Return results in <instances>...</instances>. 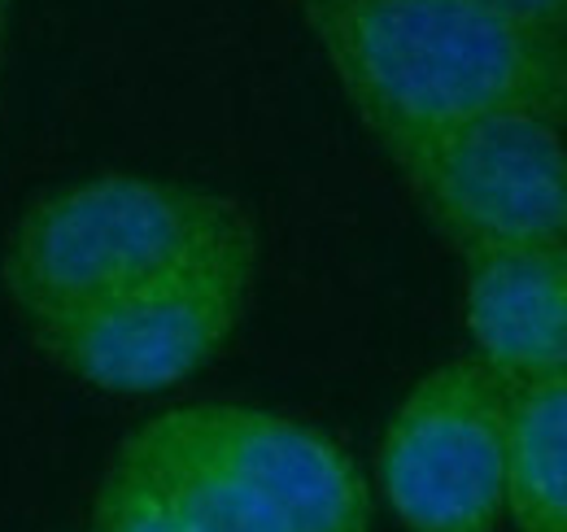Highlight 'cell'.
I'll return each mask as SVG.
<instances>
[{
	"label": "cell",
	"instance_id": "30bf717a",
	"mask_svg": "<svg viewBox=\"0 0 567 532\" xmlns=\"http://www.w3.org/2000/svg\"><path fill=\"white\" fill-rule=\"evenodd\" d=\"M0 13H4V0H0Z\"/></svg>",
	"mask_w": 567,
	"mask_h": 532
},
{
	"label": "cell",
	"instance_id": "5b68a950",
	"mask_svg": "<svg viewBox=\"0 0 567 532\" xmlns=\"http://www.w3.org/2000/svg\"><path fill=\"white\" fill-rule=\"evenodd\" d=\"M458 249L567 241V140L542 114H485L384 149Z\"/></svg>",
	"mask_w": 567,
	"mask_h": 532
},
{
	"label": "cell",
	"instance_id": "3957f363",
	"mask_svg": "<svg viewBox=\"0 0 567 532\" xmlns=\"http://www.w3.org/2000/svg\"><path fill=\"white\" fill-rule=\"evenodd\" d=\"M240 232H254L240 201L144 175H101L22 209L0 279L27 328H40Z\"/></svg>",
	"mask_w": 567,
	"mask_h": 532
},
{
	"label": "cell",
	"instance_id": "ba28073f",
	"mask_svg": "<svg viewBox=\"0 0 567 532\" xmlns=\"http://www.w3.org/2000/svg\"><path fill=\"white\" fill-rule=\"evenodd\" d=\"M506 520L567 532V371L506 398Z\"/></svg>",
	"mask_w": 567,
	"mask_h": 532
},
{
	"label": "cell",
	"instance_id": "7a4b0ae2",
	"mask_svg": "<svg viewBox=\"0 0 567 532\" xmlns=\"http://www.w3.org/2000/svg\"><path fill=\"white\" fill-rule=\"evenodd\" d=\"M297 13L380 149L485 114L567 127V53L489 0H297Z\"/></svg>",
	"mask_w": 567,
	"mask_h": 532
},
{
	"label": "cell",
	"instance_id": "277c9868",
	"mask_svg": "<svg viewBox=\"0 0 567 532\" xmlns=\"http://www.w3.org/2000/svg\"><path fill=\"white\" fill-rule=\"evenodd\" d=\"M258 232L31 328L40 349L101 393H162L202 371L249 310Z\"/></svg>",
	"mask_w": 567,
	"mask_h": 532
},
{
	"label": "cell",
	"instance_id": "9c48e42d",
	"mask_svg": "<svg viewBox=\"0 0 567 532\" xmlns=\"http://www.w3.org/2000/svg\"><path fill=\"white\" fill-rule=\"evenodd\" d=\"M489 4L567 53V0H489Z\"/></svg>",
	"mask_w": 567,
	"mask_h": 532
},
{
	"label": "cell",
	"instance_id": "6da1fadb",
	"mask_svg": "<svg viewBox=\"0 0 567 532\" xmlns=\"http://www.w3.org/2000/svg\"><path fill=\"white\" fill-rule=\"evenodd\" d=\"M350 454L276 410L202 401L136 428L96 493V532H367Z\"/></svg>",
	"mask_w": 567,
	"mask_h": 532
},
{
	"label": "cell",
	"instance_id": "8992f818",
	"mask_svg": "<svg viewBox=\"0 0 567 532\" xmlns=\"http://www.w3.org/2000/svg\"><path fill=\"white\" fill-rule=\"evenodd\" d=\"M506 385L454 358L402 398L380 437V493L406 532H502Z\"/></svg>",
	"mask_w": 567,
	"mask_h": 532
},
{
	"label": "cell",
	"instance_id": "52a82bcc",
	"mask_svg": "<svg viewBox=\"0 0 567 532\" xmlns=\"http://www.w3.org/2000/svg\"><path fill=\"white\" fill-rule=\"evenodd\" d=\"M463 324L506 393L567 371V241L463 254Z\"/></svg>",
	"mask_w": 567,
	"mask_h": 532
}]
</instances>
